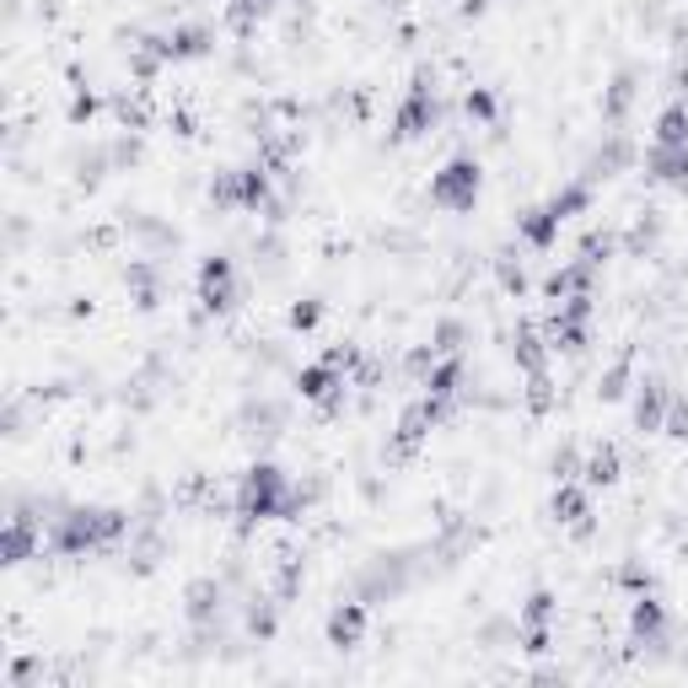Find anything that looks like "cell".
<instances>
[{"instance_id": "6da1fadb", "label": "cell", "mask_w": 688, "mask_h": 688, "mask_svg": "<svg viewBox=\"0 0 688 688\" xmlns=\"http://www.w3.org/2000/svg\"><path fill=\"white\" fill-rule=\"evenodd\" d=\"M124 539H130V511H119V506H65L49 528V548L65 559L108 554Z\"/></svg>"}, {"instance_id": "7a4b0ae2", "label": "cell", "mask_w": 688, "mask_h": 688, "mask_svg": "<svg viewBox=\"0 0 688 688\" xmlns=\"http://www.w3.org/2000/svg\"><path fill=\"white\" fill-rule=\"evenodd\" d=\"M307 495L291 485V474L280 463H253L237 485V522L258 528V522H301Z\"/></svg>"}, {"instance_id": "3957f363", "label": "cell", "mask_w": 688, "mask_h": 688, "mask_svg": "<svg viewBox=\"0 0 688 688\" xmlns=\"http://www.w3.org/2000/svg\"><path fill=\"white\" fill-rule=\"evenodd\" d=\"M479 189H485V167H479L474 156H452L442 173H431V204H436V210H452V215L474 210V204H479Z\"/></svg>"}, {"instance_id": "277c9868", "label": "cell", "mask_w": 688, "mask_h": 688, "mask_svg": "<svg viewBox=\"0 0 688 688\" xmlns=\"http://www.w3.org/2000/svg\"><path fill=\"white\" fill-rule=\"evenodd\" d=\"M431 130H436V76L414 70V87L393 108V141H420Z\"/></svg>"}, {"instance_id": "5b68a950", "label": "cell", "mask_w": 688, "mask_h": 688, "mask_svg": "<svg viewBox=\"0 0 688 688\" xmlns=\"http://www.w3.org/2000/svg\"><path fill=\"white\" fill-rule=\"evenodd\" d=\"M199 307L204 312H232L237 307V264L226 253H210L199 264Z\"/></svg>"}, {"instance_id": "8992f818", "label": "cell", "mask_w": 688, "mask_h": 688, "mask_svg": "<svg viewBox=\"0 0 688 688\" xmlns=\"http://www.w3.org/2000/svg\"><path fill=\"white\" fill-rule=\"evenodd\" d=\"M442 414H446V398H431V393H420L403 414H398V431H393V452L398 457H409L414 446L425 442L436 425H442Z\"/></svg>"}, {"instance_id": "52a82bcc", "label": "cell", "mask_w": 688, "mask_h": 688, "mask_svg": "<svg viewBox=\"0 0 688 688\" xmlns=\"http://www.w3.org/2000/svg\"><path fill=\"white\" fill-rule=\"evenodd\" d=\"M221 608H226V581H215V576H199L184 587V619L195 624L199 635H210L215 624H221Z\"/></svg>"}, {"instance_id": "ba28073f", "label": "cell", "mask_w": 688, "mask_h": 688, "mask_svg": "<svg viewBox=\"0 0 688 688\" xmlns=\"http://www.w3.org/2000/svg\"><path fill=\"white\" fill-rule=\"evenodd\" d=\"M667 630H673L667 602H662L656 591H635V602H630V640H635V645H662Z\"/></svg>"}, {"instance_id": "9c48e42d", "label": "cell", "mask_w": 688, "mask_h": 688, "mask_svg": "<svg viewBox=\"0 0 688 688\" xmlns=\"http://www.w3.org/2000/svg\"><path fill=\"white\" fill-rule=\"evenodd\" d=\"M0 554H5V565H27L33 554H44V522L27 511H11L5 533H0Z\"/></svg>"}, {"instance_id": "30bf717a", "label": "cell", "mask_w": 688, "mask_h": 688, "mask_svg": "<svg viewBox=\"0 0 688 688\" xmlns=\"http://www.w3.org/2000/svg\"><path fill=\"white\" fill-rule=\"evenodd\" d=\"M548 511H554V522H559V528H576L581 539L591 533V490L581 485V479H565V485H554Z\"/></svg>"}, {"instance_id": "8fae6325", "label": "cell", "mask_w": 688, "mask_h": 688, "mask_svg": "<svg viewBox=\"0 0 688 688\" xmlns=\"http://www.w3.org/2000/svg\"><path fill=\"white\" fill-rule=\"evenodd\" d=\"M667 398H673V382H667V377H640L635 382V431L640 436H662Z\"/></svg>"}, {"instance_id": "7c38bea8", "label": "cell", "mask_w": 688, "mask_h": 688, "mask_svg": "<svg viewBox=\"0 0 688 688\" xmlns=\"http://www.w3.org/2000/svg\"><path fill=\"white\" fill-rule=\"evenodd\" d=\"M366 624H371V602H366V597L340 602V608L329 613V645H334V651H355V645L366 640Z\"/></svg>"}, {"instance_id": "4fadbf2b", "label": "cell", "mask_w": 688, "mask_h": 688, "mask_svg": "<svg viewBox=\"0 0 688 688\" xmlns=\"http://www.w3.org/2000/svg\"><path fill=\"white\" fill-rule=\"evenodd\" d=\"M645 178L673 189V195H688V146H651L645 151Z\"/></svg>"}, {"instance_id": "5bb4252c", "label": "cell", "mask_w": 688, "mask_h": 688, "mask_svg": "<svg viewBox=\"0 0 688 688\" xmlns=\"http://www.w3.org/2000/svg\"><path fill=\"white\" fill-rule=\"evenodd\" d=\"M619 479H624V457H619V446L597 442L587 457H581V485H587V490H613Z\"/></svg>"}, {"instance_id": "9a60e30c", "label": "cell", "mask_w": 688, "mask_h": 688, "mask_svg": "<svg viewBox=\"0 0 688 688\" xmlns=\"http://www.w3.org/2000/svg\"><path fill=\"white\" fill-rule=\"evenodd\" d=\"M151 44L162 49L167 65H178V59H199V54H210V27L189 22V27H173V33H151Z\"/></svg>"}, {"instance_id": "2e32d148", "label": "cell", "mask_w": 688, "mask_h": 688, "mask_svg": "<svg viewBox=\"0 0 688 688\" xmlns=\"http://www.w3.org/2000/svg\"><path fill=\"white\" fill-rule=\"evenodd\" d=\"M559 215L548 210V204H533V210H522L517 215V237H522V247H533V253H548V247L559 243Z\"/></svg>"}, {"instance_id": "e0dca14e", "label": "cell", "mask_w": 688, "mask_h": 688, "mask_svg": "<svg viewBox=\"0 0 688 688\" xmlns=\"http://www.w3.org/2000/svg\"><path fill=\"white\" fill-rule=\"evenodd\" d=\"M597 269H602V264H591V258H570V264H559V269L543 280V296H548V301H565V296L591 291Z\"/></svg>"}, {"instance_id": "ac0fdd59", "label": "cell", "mask_w": 688, "mask_h": 688, "mask_svg": "<svg viewBox=\"0 0 688 688\" xmlns=\"http://www.w3.org/2000/svg\"><path fill=\"white\" fill-rule=\"evenodd\" d=\"M124 286H130V296H135V307H141V312H151V307L162 301V269H156V264H146V258H130V269H124Z\"/></svg>"}, {"instance_id": "d6986e66", "label": "cell", "mask_w": 688, "mask_h": 688, "mask_svg": "<svg viewBox=\"0 0 688 688\" xmlns=\"http://www.w3.org/2000/svg\"><path fill=\"white\" fill-rule=\"evenodd\" d=\"M420 388L431 398H446V403H452V398L463 393V355H436V366L425 371Z\"/></svg>"}, {"instance_id": "ffe728a7", "label": "cell", "mask_w": 688, "mask_h": 688, "mask_svg": "<svg viewBox=\"0 0 688 688\" xmlns=\"http://www.w3.org/2000/svg\"><path fill=\"white\" fill-rule=\"evenodd\" d=\"M511 360L533 377V371H548V334H539L533 323L528 329H517V340H511Z\"/></svg>"}, {"instance_id": "44dd1931", "label": "cell", "mask_w": 688, "mask_h": 688, "mask_svg": "<svg viewBox=\"0 0 688 688\" xmlns=\"http://www.w3.org/2000/svg\"><path fill=\"white\" fill-rule=\"evenodd\" d=\"M651 146H688V102H667L656 113V130H651Z\"/></svg>"}, {"instance_id": "7402d4cb", "label": "cell", "mask_w": 688, "mask_h": 688, "mask_svg": "<svg viewBox=\"0 0 688 688\" xmlns=\"http://www.w3.org/2000/svg\"><path fill=\"white\" fill-rule=\"evenodd\" d=\"M635 70H619V76H613V87H608V92H602V119H608V124H624V119H630V102H635Z\"/></svg>"}, {"instance_id": "603a6c76", "label": "cell", "mask_w": 688, "mask_h": 688, "mask_svg": "<svg viewBox=\"0 0 688 688\" xmlns=\"http://www.w3.org/2000/svg\"><path fill=\"white\" fill-rule=\"evenodd\" d=\"M630 377H635V360H630V355L613 360V366L602 371V382H597V398H602V403H619V398L630 393Z\"/></svg>"}, {"instance_id": "cb8c5ba5", "label": "cell", "mask_w": 688, "mask_h": 688, "mask_svg": "<svg viewBox=\"0 0 688 688\" xmlns=\"http://www.w3.org/2000/svg\"><path fill=\"white\" fill-rule=\"evenodd\" d=\"M548 210H554L559 221H576L581 210H591V184H565L559 195L548 199Z\"/></svg>"}, {"instance_id": "d4e9b609", "label": "cell", "mask_w": 688, "mask_h": 688, "mask_svg": "<svg viewBox=\"0 0 688 688\" xmlns=\"http://www.w3.org/2000/svg\"><path fill=\"white\" fill-rule=\"evenodd\" d=\"M210 199H215L221 210H243V167H226V173H215Z\"/></svg>"}, {"instance_id": "484cf974", "label": "cell", "mask_w": 688, "mask_h": 688, "mask_svg": "<svg viewBox=\"0 0 688 688\" xmlns=\"http://www.w3.org/2000/svg\"><path fill=\"white\" fill-rule=\"evenodd\" d=\"M554 613H559V597L548 587H533L528 591V602H522V624H554Z\"/></svg>"}, {"instance_id": "4316f807", "label": "cell", "mask_w": 688, "mask_h": 688, "mask_svg": "<svg viewBox=\"0 0 688 688\" xmlns=\"http://www.w3.org/2000/svg\"><path fill=\"white\" fill-rule=\"evenodd\" d=\"M275 5H280V0H232V5H226V22H232V33H247V27H253L258 16H269Z\"/></svg>"}, {"instance_id": "83f0119b", "label": "cell", "mask_w": 688, "mask_h": 688, "mask_svg": "<svg viewBox=\"0 0 688 688\" xmlns=\"http://www.w3.org/2000/svg\"><path fill=\"white\" fill-rule=\"evenodd\" d=\"M656 237H662V215H656V210H645V215H640L635 226H630V237H624V247H630V253H651V247H656Z\"/></svg>"}, {"instance_id": "f1b7e54d", "label": "cell", "mask_w": 688, "mask_h": 688, "mask_svg": "<svg viewBox=\"0 0 688 688\" xmlns=\"http://www.w3.org/2000/svg\"><path fill=\"white\" fill-rule=\"evenodd\" d=\"M280 602H269V597H253V608H247V635L258 640H275V624H280V613H275Z\"/></svg>"}, {"instance_id": "f546056e", "label": "cell", "mask_w": 688, "mask_h": 688, "mask_svg": "<svg viewBox=\"0 0 688 688\" xmlns=\"http://www.w3.org/2000/svg\"><path fill=\"white\" fill-rule=\"evenodd\" d=\"M463 334H468V329H463L457 318H442V323L431 329V349H436V355H463Z\"/></svg>"}, {"instance_id": "4dcf8cb0", "label": "cell", "mask_w": 688, "mask_h": 688, "mask_svg": "<svg viewBox=\"0 0 688 688\" xmlns=\"http://www.w3.org/2000/svg\"><path fill=\"white\" fill-rule=\"evenodd\" d=\"M662 436H673V442H688V398H684V393L667 398V414H662Z\"/></svg>"}, {"instance_id": "1f68e13d", "label": "cell", "mask_w": 688, "mask_h": 688, "mask_svg": "<svg viewBox=\"0 0 688 688\" xmlns=\"http://www.w3.org/2000/svg\"><path fill=\"white\" fill-rule=\"evenodd\" d=\"M548 474H554V485H565V479H581V452H576V446H559V452L548 457Z\"/></svg>"}, {"instance_id": "d6a6232c", "label": "cell", "mask_w": 688, "mask_h": 688, "mask_svg": "<svg viewBox=\"0 0 688 688\" xmlns=\"http://www.w3.org/2000/svg\"><path fill=\"white\" fill-rule=\"evenodd\" d=\"M528 409H533V414H548V409H554V382H548V371H533V377H528Z\"/></svg>"}, {"instance_id": "836d02e7", "label": "cell", "mask_w": 688, "mask_h": 688, "mask_svg": "<svg viewBox=\"0 0 688 688\" xmlns=\"http://www.w3.org/2000/svg\"><path fill=\"white\" fill-rule=\"evenodd\" d=\"M624 162H630V141H608V151H597L591 173H602V178H608V173H619Z\"/></svg>"}, {"instance_id": "e575fe53", "label": "cell", "mask_w": 688, "mask_h": 688, "mask_svg": "<svg viewBox=\"0 0 688 688\" xmlns=\"http://www.w3.org/2000/svg\"><path fill=\"white\" fill-rule=\"evenodd\" d=\"M318 323H323V301H312V296H307V301H296V307H291V329H296V334H312Z\"/></svg>"}, {"instance_id": "d590c367", "label": "cell", "mask_w": 688, "mask_h": 688, "mask_svg": "<svg viewBox=\"0 0 688 688\" xmlns=\"http://www.w3.org/2000/svg\"><path fill=\"white\" fill-rule=\"evenodd\" d=\"M463 108H468V119H479V124H495V92H490V87H474Z\"/></svg>"}, {"instance_id": "8d00e7d4", "label": "cell", "mask_w": 688, "mask_h": 688, "mask_svg": "<svg viewBox=\"0 0 688 688\" xmlns=\"http://www.w3.org/2000/svg\"><path fill=\"white\" fill-rule=\"evenodd\" d=\"M296 587H301V559L286 554V565H280V576H275V597L286 602V597H296Z\"/></svg>"}, {"instance_id": "74e56055", "label": "cell", "mask_w": 688, "mask_h": 688, "mask_svg": "<svg viewBox=\"0 0 688 688\" xmlns=\"http://www.w3.org/2000/svg\"><path fill=\"white\" fill-rule=\"evenodd\" d=\"M548 645H554V630H548V624H522V651H528V656H543Z\"/></svg>"}, {"instance_id": "f35d334b", "label": "cell", "mask_w": 688, "mask_h": 688, "mask_svg": "<svg viewBox=\"0 0 688 688\" xmlns=\"http://www.w3.org/2000/svg\"><path fill=\"white\" fill-rule=\"evenodd\" d=\"M98 92H87V87H81V92H76V98H70V124H87V119H98Z\"/></svg>"}, {"instance_id": "ab89813d", "label": "cell", "mask_w": 688, "mask_h": 688, "mask_svg": "<svg viewBox=\"0 0 688 688\" xmlns=\"http://www.w3.org/2000/svg\"><path fill=\"white\" fill-rule=\"evenodd\" d=\"M619 587H630V591H651V570H645L640 559H630V565H619Z\"/></svg>"}, {"instance_id": "60d3db41", "label": "cell", "mask_w": 688, "mask_h": 688, "mask_svg": "<svg viewBox=\"0 0 688 688\" xmlns=\"http://www.w3.org/2000/svg\"><path fill=\"white\" fill-rule=\"evenodd\" d=\"M495 275H500V286H506V291H528V275H522V264H511V258H500V264H495Z\"/></svg>"}, {"instance_id": "b9f144b4", "label": "cell", "mask_w": 688, "mask_h": 688, "mask_svg": "<svg viewBox=\"0 0 688 688\" xmlns=\"http://www.w3.org/2000/svg\"><path fill=\"white\" fill-rule=\"evenodd\" d=\"M678 98L688 102V65H684V70H678Z\"/></svg>"}]
</instances>
